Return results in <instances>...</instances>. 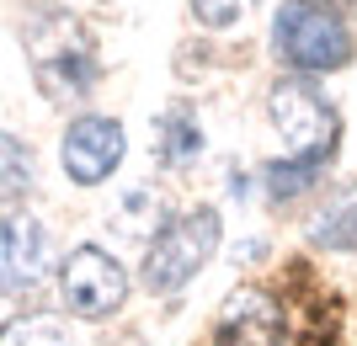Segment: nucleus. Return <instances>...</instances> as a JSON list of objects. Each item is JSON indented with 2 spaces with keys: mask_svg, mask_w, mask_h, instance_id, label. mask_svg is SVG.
I'll list each match as a JSON object with an SVG mask.
<instances>
[{
  "mask_svg": "<svg viewBox=\"0 0 357 346\" xmlns=\"http://www.w3.org/2000/svg\"><path fill=\"white\" fill-rule=\"evenodd\" d=\"M272 54L288 64V75H336L357 54V32L342 0H283L272 11Z\"/></svg>",
  "mask_w": 357,
  "mask_h": 346,
  "instance_id": "nucleus-1",
  "label": "nucleus"
},
{
  "mask_svg": "<svg viewBox=\"0 0 357 346\" xmlns=\"http://www.w3.org/2000/svg\"><path fill=\"white\" fill-rule=\"evenodd\" d=\"M27 59H32V80L43 86L48 102H86L96 91V75H102L96 38L59 6H43L27 22Z\"/></svg>",
  "mask_w": 357,
  "mask_h": 346,
  "instance_id": "nucleus-2",
  "label": "nucleus"
},
{
  "mask_svg": "<svg viewBox=\"0 0 357 346\" xmlns=\"http://www.w3.org/2000/svg\"><path fill=\"white\" fill-rule=\"evenodd\" d=\"M224 240L219 208L197 203V208H181L171 219H160V229L144 240V261H139V283L155 293V299H176L181 288H192L203 277V267L213 261Z\"/></svg>",
  "mask_w": 357,
  "mask_h": 346,
  "instance_id": "nucleus-3",
  "label": "nucleus"
},
{
  "mask_svg": "<svg viewBox=\"0 0 357 346\" xmlns=\"http://www.w3.org/2000/svg\"><path fill=\"white\" fill-rule=\"evenodd\" d=\"M267 118L283 139V160H336V139H342V118L320 80L310 75H278L267 91Z\"/></svg>",
  "mask_w": 357,
  "mask_h": 346,
  "instance_id": "nucleus-4",
  "label": "nucleus"
},
{
  "mask_svg": "<svg viewBox=\"0 0 357 346\" xmlns=\"http://www.w3.org/2000/svg\"><path fill=\"white\" fill-rule=\"evenodd\" d=\"M134 293V277L107 245H75L59 261V304L75 320H112Z\"/></svg>",
  "mask_w": 357,
  "mask_h": 346,
  "instance_id": "nucleus-5",
  "label": "nucleus"
},
{
  "mask_svg": "<svg viewBox=\"0 0 357 346\" xmlns=\"http://www.w3.org/2000/svg\"><path fill=\"white\" fill-rule=\"evenodd\" d=\"M128 155V128L107 112H80L59 134V166L75 187H107Z\"/></svg>",
  "mask_w": 357,
  "mask_h": 346,
  "instance_id": "nucleus-6",
  "label": "nucleus"
},
{
  "mask_svg": "<svg viewBox=\"0 0 357 346\" xmlns=\"http://www.w3.org/2000/svg\"><path fill=\"white\" fill-rule=\"evenodd\" d=\"M54 277V240L32 213L0 219V299H27Z\"/></svg>",
  "mask_w": 357,
  "mask_h": 346,
  "instance_id": "nucleus-7",
  "label": "nucleus"
},
{
  "mask_svg": "<svg viewBox=\"0 0 357 346\" xmlns=\"http://www.w3.org/2000/svg\"><path fill=\"white\" fill-rule=\"evenodd\" d=\"M283 331H288L283 299L267 293V288H256V283H245L219 304L213 346H283Z\"/></svg>",
  "mask_w": 357,
  "mask_h": 346,
  "instance_id": "nucleus-8",
  "label": "nucleus"
},
{
  "mask_svg": "<svg viewBox=\"0 0 357 346\" xmlns=\"http://www.w3.org/2000/svg\"><path fill=\"white\" fill-rule=\"evenodd\" d=\"M155 155H160L165 171H192L203 160V123H197L192 102H176L160 112V123H155Z\"/></svg>",
  "mask_w": 357,
  "mask_h": 346,
  "instance_id": "nucleus-9",
  "label": "nucleus"
},
{
  "mask_svg": "<svg viewBox=\"0 0 357 346\" xmlns=\"http://www.w3.org/2000/svg\"><path fill=\"white\" fill-rule=\"evenodd\" d=\"M310 245L320 251H357V187H342L326 208L310 219Z\"/></svg>",
  "mask_w": 357,
  "mask_h": 346,
  "instance_id": "nucleus-10",
  "label": "nucleus"
},
{
  "mask_svg": "<svg viewBox=\"0 0 357 346\" xmlns=\"http://www.w3.org/2000/svg\"><path fill=\"white\" fill-rule=\"evenodd\" d=\"M320 176H326L320 160H283V155H278V160L261 166V192H267V203H294V197L314 192Z\"/></svg>",
  "mask_w": 357,
  "mask_h": 346,
  "instance_id": "nucleus-11",
  "label": "nucleus"
},
{
  "mask_svg": "<svg viewBox=\"0 0 357 346\" xmlns=\"http://www.w3.org/2000/svg\"><path fill=\"white\" fill-rule=\"evenodd\" d=\"M27 192H32V150L22 139L0 134V203H16Z\"/></svg>",
  "mask_w": 357,
  "mask_h": 346,
  "instance_id": "nucleus-12",
  "label": "nucleus"
},
{
  "mask_svg": "<svg viewBox=\"0 0 357 346\" xmlns=\"http://www.w3.org/2000/svg\"><path fill=\"white\" fill-rule=\"evenodd\" d=\"M0 346H75V341H70V331H64V320L22 315V320H11V325L0 331Z\"/></svg>",
  "mask_w": 357,
  "mask_h": 346,
  "instance_id": "nucleus-13",
  "label": "nucleus"
},
{
  "mask_svg": "<svg viewBox=\"0 0 357 346\" xmlns=\"http://www.w3.org/2000/svg\"><path fill=\"white\" fill-rule=\"evenodd\" d=\"M192 6V22L197 27H208V32H229L245 22V11H251L256 0H187Z\"/></svg>",
  "mask_w": 357,
  "mask_h": 346,
  "instance_id": "nucleus-14",
  "label": "nucleus"
},
{
  "mask_svg": "<svg viewBox=\"0 0 357 346\" xmlns=\"http://www.w3.org/2000/svg\"><path fill=\"white\" fill-rule=\"evenodd\" d=\"M347 6H357V0H347Z\"/></svg>",
  "mask_w": 357,
  "mask_h": 346,
  "instance_id": "nucleus-15",
  "label": "nucleus"
}]
</instances>
